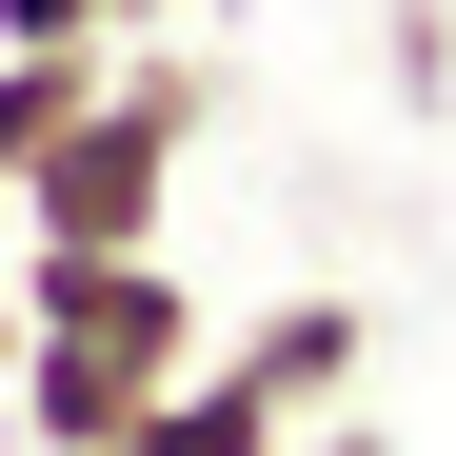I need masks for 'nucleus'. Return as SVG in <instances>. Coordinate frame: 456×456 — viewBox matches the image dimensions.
Segmentation results:
<instances>
[{"instance_id":"1","label":"nucleus","mask_w":456,"mask_h":456,"mask_svg":"<svg viewBox=\"0 0 456 456\" xmlns=\"http://www.w3.org/2000/svg\"><path fill=\"white\" fill-rule=\"evenodd\" d=\"M199 357L218 338L179 258H20V456H119Z\"/></svg>"},{"instance_id":"2","label":"nucleus","mask_w":456,"mask_h":456,"mask_svg":"<svg viewBox=\"0 0 456 456\" xmlns=\"http://www.w3.org/2000/svg\"><path fill=\"white\" fill-rule=\"evenodd\" d=\"M179 139H199V60H119V80L80 100V139L20 179V258H159Z\"/></svg>"},{"instance_id":"3","label":"nucleus","mask_w":456,"mask_h":456,"mask_svg":"<svg viewBox=\"0 0 456 456\" xmlns=\"http://www.w3.org/2000/svg\"><path fill=\"white\" fill-rule=\"evenodd\" d=\"M218 357H258V397L318 436V417H357V357H377V318H357V297H278V318H258V338H218Z\"/></svg>"},{"instance_id":"4","label":"nucleus","mask_w":456,"mask_h":456,"mask_svg":"<svg viewBox=\"0 0 456 456\" xmlns=\"http://www.w3.org/2000/svg\"><path fill=\"white\" fill-rule=\"evenodd\" d=\"M119 456H297V417L258 397V357H199V377H179V397L139 417Z\"/></svg>"},{"instance_id":"5","label":"nucleus","mask_w":456,"mask_h":456,"mask_svg":"<svg viewBox=\"0 0 456 456\" xmlns=\"http://www.w3.org/2000/svg\"><path fill=\"white\" fill-rule=\"evenodd\" d=\"M139 60V40H119ZM119 60H60V40H0V199H20L40 159H60V139H80V100L119 80Z\"/></svg>"},{"instance_id":"6","label":"nucleus","mask_w":456,"mask_h":456,"mask_svg":"<svg viewBox=\"0 0 456 456\" xmlns=\"http://www.w3.org/2000/svg\"><path fill=\"white\" fill-rule=\"evenodd\" d=\"M159 0H0V40H60V60H119Z\"/></svg>"},{"instance_id":"7","label":"nucleus","mask_w":456,"mask_h":456,"mask_svg":"<svg viewBox=\"0 0 456 456\" xmlns=\"http://www.w3.org/2000/svg\"><path fill=\"white\" fill-rule=\"evenodd\" d=\"M297 456H397V436H377V417H318V436H297Z\"/></svg>"},{"instance_id":"8","label":"nucleus","mask_w":456,"mask_h":456,"mask_svg":"<svg viewBox=\"0 0 456 456\" xmlns=\"http://www.w3.org/2000/svg\"><path fill=\"white\" fill-rule=\"evenodd\" d=\"M0 258H20V199H0Z\"/></svg>"}]
</instances>
